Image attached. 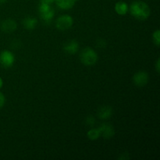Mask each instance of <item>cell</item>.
Wrapping results in <instances>:
<instances>
[{"label": "cell", "instance_id": "cell-5", "mask_svg": "<svg viewBox=\"0 0 160 160\" xmlns=\"http://www.w3.org/2000/svg\"><path fill=\"white\" fill-rule=\"evenodd\" d=\"M148 74L145 71H139L133 77L134 84L138 87H144L148 82Z\"/></svg>", "mask_w": 160, "mask_h": 160}, {"label": "cell", "instance_id": "cell-16", "mask_svg": "<svg viewBox=\"0 0 160 160\" xmlns=\"http://www.w3.org/2000/svg\"><path fill=\"white\" fill-rule=\"evenodd\" d=\"M5 102H6V98H5L4 95L0 92V109L4 106Z\"/></svg>", "mask_w": 160, "mask_h": 160}, {"label": "cell", "instance_id": "cell-9", "mask_svg": "<svg viewBox=\"0 0 160 160\" xmlns=\"http://www.w3.org/2000/svg\"><path fill=\"white\" fill-rule=\"evenodd\" d=\"M55 1H56V5L60 9H69L74 6L75 2L78 0H55Z\"/></svg>", "mask_w": 160, "mask_h": 160}, {"label": "cell", "instance_id": "cell-13", "mask_svg": "<svg viewBox=\"0 0 160 160\" xmlns=\"http://www.w3.org/2000/svg\"><path fill=\"white\" fill-rule=\"evenodd\" d=\"M54 14H55L54 10H53L52 9H51L49 11L45 12V13L40 14V16H41V18H42L44 21L48 23V22H50L52 20L53 17H54Z\"/></svg>", "mask_w": 160, "mask_h": 160}, {"label": "cell", "instance_id": "cell-3", "mask_svg": "<svg viewBox=\"0 0 160 160\" xmlns=\"http://www.w3.org/2000/svg\"><path fill=\"white\" fill-rule=\"evenodd\" d=\"M73 23V20L70 15H62L58 17L56 21V26L60 31H66L71 28Z\"/></svg>", "mask_w": 160, "mask_h": 160}, {"label": "cell", "instance_id": "cell-10", "mask_svg": "<svg viewBox=\"0 0 160 160\" xmlns=\"http://www.w3.org/2000/svg\"><path fill=\"white\" fill-rule=\"evenodd\" d=\"M128 5L125 2L120 1L116 3L115 5V11L119 15H125L128 12Z\"/></svg>", "mask_w": 160, "mask_h": 160}, {"label": "cell", "instance_id": "cell-12", "mask_svg": "<svg viewBox=\"0 0 160 160\" xmlns=\"http://www.w3.org/2000/svg\"><path fill=\"white\" fill-rule=\"evenodd\" d=\"M98 115L100 119L102 120H106V119H109L112 116V109L109 106H104V107L101 108L98 112Z\"/></svg>", "mask_w": 160, "mask_h": 160}, {"label": "cell", "instance_id": "cell-8", "mask_svg": "<svg viewBox=\"0 0 160 160\" xmlns=\"http://www.w3.org/2000/svg\"><path fill=\"white\" fill-rule=\"evenodd\" d=\"M78 48H79V45H78V42L75 40H72L70 42H67L63 47V49L66 52L69 53V54H75L78 51Z\"/></svg>", "mask_w": 160, "mask_h": 160}, {"label": "cell", "instance_id": "cell-18", "mask_svg": "<svg viewBox=\"0 0 160 160\" xmlns=\"http://www.w3.org/2000/svg\"><path fill=\"white\" fill-rule=\"evenodd\" d=\"M55 0H42V2H46L48 3V4H51L52 2H53Z\"/></svg>", "mask_w": 160, "mask_h": 160}, {"label": "cell", "instance_id": "cell-14", "mask_svg": "<svg viewBox=\"0 0 160 160\" xmlns=\"http://www.w3.org/2000/svg\"><path fill=\"white\" fill-rule=\"evenodd\" d=\"M87 135L90 140H96L100 137V131L98 129H92L88 132Z\"/></svg>", "mask_w": 160, "mask_h": 160}, {"label": "cell", "instance_id": "cell-6", "mask_svg": "<svg viewBox=\"0 0 160 160\" xmlns=\"http://www.w3.org/2000/svg\"><path fill=\"white\" fill-rule=\"evenodd\" d=\"M17 28V24L13 20H10V19H8L6 20L5 21H3L2 23L1 28L4 32L6 33H11L13 32Z\"/></svg>", "mask_w": 160, "mask_h": 160}, {"label": "cell", "instance_id": "cell-15", "mask_svg": "<svg viewBox=\"0 0 160 160\" xmlns=\"http://www.w3.org/2000/svg\"><path fill=\"white\" fill-rule=\"evenodd\" d=\"M152 38H153V42L154 43L156 44L157 46H159L160 45V32L159 30H156L152 34Z\"/></svg>", "mask_w": 160, "mask_h": 160}, {"label": "cell", "instance_id": "cell-1", "mask_svg": "<svg viewBox=\"0 0 160 160\" xmlns=\"http://www.w3.org/2000/svg\"><path fill=\"white\" fill-rule=\"evenodd\" d=\"M131 14L136 19L145 20L149 17L151 10L148 4L142 1L134 2L130 6Z\"/></svg>", "mask_w": 160, "mask_h": 160}, {"label": "cell", "instance_id": "cell-19", "mask_svg": "<svg viewBox=\"0 0 160 160\" xmlns=\"http://www.w3.org/2000/svg\"><path fill=\"white\" fill-rule=\"evenodd\" d=\"M2 84H3V81H2V78H0V88L2 87Z\"/></svg>", "mask_w": 160, "mask_h": 160}, {"label": "cell", "instance_id": "cell-7", "mask_svg": "<svg viewBox=\"0 0 160 160\" xmlns=\"http://www.w3.org/2000/svg\"><path fill=\"white\" fill-rule=\"evenodd\" d=\"M100 131V135H102L106 138H109L114 135V129L112 126L109 124H102L100 128H98Z\"/></svg>", "mask_w": 160, "mask_h": 160}, {"label": "cell", "instance_id": "cell-4", "mask_svg": "<svg viewBox=\"0 0 160 160\" xmlns=\"http://www.w3.org/2000/svg\"><path fill=\"white\" fill-rule=\"evenodd\" d=\"M15 61V56L11 52L5 50L0 53V64L5 68L11 67Z\"/></svg>", "mask_w": 160, "mask_h": 160}, {"label": "cell", "instance_id": "cell-11", "mask_svg": "<svg viewBox=\"0 0 160 160\" xmlns=\"http://www.w3.org/2000/svg\"><path fill=\"white\" fill-rule=\"evenodd\" d=\"M38 20L34 17H28L23 20V24L27 30H33L37 26Z\"/></svg>", "mask_w": 160, "mask_h": 160}, {"label": "cell", "instance_id": "cell-2", "mask_svg": "<svg viewBox=\"0 0 160 160\" xmlns=\"http://www.w3.org/2000/svg\"><path fill=\"white\" fill-rule=\"evenodd\" d=\"M98 57L96 52L89 47L82 49L80 53V59L85 66L95 65L98 61Z\"/></svg>", "mask_w": 160, "mask_h": 160}, {"label": "cell", "instance_id": "cell-17", "mask_svg": "<svg viewBox=\"0 0 160 160\" xmlns=\"http://www.w3.org/2000/svg\"><path fill=\"white\" fill-rule=\"evenodd\" d=\"M156 70H157V72H158V73H159V70H160V67H159V59H158L157 62H156Z\"/></svg>", "mask_w": 160, "mask_h": 160}, {"label": "cell", "instance_id": "cell-20", "mask_svg": "<svg viewBox=\"0 0 160 160\" xmlns=\"http://www.w3.org/2000/svg\"><path fill=\"white\" fill-rule=\"evenodd\" d=\"M6 2V0H0V4H3Z\"/></svg>", "mask_w": 160, "mask_h": 160}]
</instances>
